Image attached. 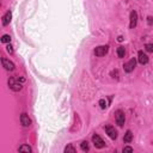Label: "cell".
I'll return each instance as SVG.
<instances>
[{"instance_id":"cell-1","label":"cell","mask_w":153,"mask_h":153,"mask_svg":"<svg viewBox=\"0 0 153 153\" xmlns=\"http://www.w3.org/2000/svg\"><path fill=\"white\" fill-rule=\"evenodd\" d=\"M115 118H116V122L120 127H122L125 125V121H126V116H125V113L122 110H117L116 114H115Z\"/></svg>"},{"instance_id":"cell-2","label":"cell","mask_w":153,"mask_h":153,"mask_svg":"<svg viewBox=\"0 0 153 153\" xmlns=\"http://www.w3.org/2000/svg\"><path fill=\"white\" fill-rule=\"evenodd\" d=\"M8 86L11 87L13 91H20V90H22V84L19 83V79L17 81L15 78H11L8 80Z\"/></svg>"},{"instance_id":"cell-3","label":"cell","mask_w":153,"mask_h":153,"mask_svg":"<svg viewBox=\"0 0 153 153\" xmlns=\"http://www.w3.org/2000/svg\"><path fill=\"white\" fill-rule=\"evenodd\" d=\"M92 142H93V145H95L97 148H103V147L105 146V142L102 140V139L99 138V135H97V134H95V135L92 136Z\"/></svg>"},{"instance_id":"cell-4","label":"cell","mask_w":153,"mask_h":153,"mask_svg":"<svg viewBox=\"0 0 153 153\" xmlns=\"http://www.w3.org/2000/svg\"><path fill=\"white\" fill-rule=\"evenodd\" d=\"M109 50V47L108 46H99L95 49V54L96 56H104Z\"/></svg>"},{"instance_id":"cell-5","label":"cell","mask_w":153,"mask_h":153,"mask_svg":"<svg viewBox=\"0 0 153 153\" xmlns=\"http://www.w3.org/2000/svg\"><path fill=\"white\" fill-rule=\"evenodd\" d=\"M135 65H136V61H135V59H130L127 64H125V71L127 73H130L132 71H134V68H135Z\"/></svg>"},{"instance_id":"cell-6","label":"cell","mask_w":153,"mask_h":153,"mask_svg":"<svg viewBox=\"0 0 153 153\" xmlns=\"http://www.w3.org/2000/svg\"><path fill=\"white\" fill-rule=\"evenodd\" d=\"M1 64H3V67H4L6 71H13V69H15V64L11 62L10 60H7L6 57H3V59H1Z\"/></svg>"},{"instance_id":"cell-7","label":"cell","mask_w":153,"mask_h":153,"mask_svg":"<svg viewBox=\"0 0 153 153\" xmlns=\"http://www.w3.org/2000/svg\"><path fill=\"white\" fill-rule=\"evenodd\" d=\"M105 132H107V134H108L111 139H116V138H117V132L115 130L114 127H111V126L107 125V126H105Z\"/></svg>"},{"instance_id":"cell-8","label":"cell","mask_w":153,"mask_h":153,"mask_svg":"<svg viewBox=\"0 0 153 153\" xmlns=\"http://www.w3.org/2000/svg\"><path fill=\"white\" fill-rule=\"evenodd\" d=\"M136 22H138V13L136 11H132L130 12V29H134L136 26Z\"/></svg>"},{"instance_id":"cell-9","label":"cell","mask_w":153,"mask_h":153,"mask_svg":"<svg viewBox=\"0 0 153 153\" xmlns=\"http://www.w3.org/2000/svg\"><path fill=\"white\" fill-rule=\"evenodd\" d=\"M20 123H22L24 127H30L31 126V120L29 118V116L26 114H22L20 115Z\"/></svg>"},{"instance_id":"cell-10","label":"cell","mask_w":153,"mask_h":153,"mask_svg":"<svg viewBox=\"0 0 153 153\" xmlns=\"http://www.w3.org/2000/svg\"><path fill=\"white\" fill-rule=\"evenodd\" d=\"M138 60H139V62L141 65H146L148 62V56L144 52H142V50H140L139 54H138Z\"/></svg>"},{"instance_id":"cell-11","label":"cell","mask_w":153,"mask_h":153,"mask_svg":"<svg viewBox=\"0 0 153 153\" xmlns=\"http://www.w3.org/2000/svg\"><path fill=\"white\" fill-rule=\"evenodd\" d=\"M11 17H12L11 11H7V12L4 15V17H3V25H4V26L8 25V23L11 22Z\"/></svg>"},{"instance_id":"cell-12","label":"cell","mask_w":153,"mask_h":153,"mask_svg":"<svg viewBox=\"0 0 153 153\" xmlns=\"http://www.w3.org/2000/svg\"><path fill=\"white\" fill-rule=\"evenodd\" d=\"M132 140H133V134H132L130 130H127V133L125 134V138H123V141L126 144H129V142H132Z\"/></svg>"},{"instance_id":"cell-13","label":"cell","mask_w":153,"mask_h":153,"mask_svg":"<svg viewBox=\"0 0 153 153\" xmlns=\"http://www.w3.org/2000/svg\"><path fill=\"white\" fill-rule=\"evenodd\" d=\"M117 55H118V57H125V55H126L125 47H118L117 48Z\"/></svg>"},{"instance_id":"cell-14","label":"cell","mask_w":153,"mask_h":153,"mask_svg":"<svg viewBox=\"0 0 153 153\" xmlns=\"http://www.w3.org/2000/svg\"><path fill=\"white\" fill-rule=\"evenodd\" d=\"M80 147H81V150L85 151V152H87V151L90 150V145H89V142H87V141H83V142H81Z\"/></svg>"},{"instance_id":"cell-15","label":"cell","mask_w":153,"mask_h":153,"mask_svg":"<svg viewBox=\"0 0 153 153\" xmlns=\"http://www.w3.org/2000/svg\"><path fill=\"white\" fill-rule=\"evenodd\" d=\"M19 151L20 152H31V147H30V146H28V145H23V146H20L19 147Z\"/></svg>"},{"instance_id":"cell-16","label":"cell","mask_w":153,"mask_h":153,"mask_svg":"<svg viewBox=\"0 0 153 153\" xmlns=\"http://www.w3.org/2000/svg\"><path fill=\"white\" fill-rule=\"evenodd\" d=\"M1 42L3 43H10L11 42V37H10V35H4L1 37Z\"/></svg>"},{"instance_id":"cell-17","label":"cell","mask_w":153,"mask_h":153,"mask_svg":"<svg viewBox=\"0 0 153 153\" xmlns=\"http://www.w3.org/2000/svg\"><path fill=\"white\" fill-rule=\"evenodd\" d=\"M65 152H66V153H69V152H71V153H75V148H74L72 145H68V146L65 148Z\"/></svg>"},{"instance_id":"cell-18","label":"cell","mask_w":153,"mask_h":153,"mask_svg":"<svg viewBox=\"0 0 153 153\" xmlns=\"http://www.w3.org/2000/svg\"><path fill=\"white\" fill-rule=\"evenodd\" d=\"M99 105H100V108L102 109H105L108 105H107V100L105 99H100L99 100Z\"/></svg>"},{"instance_id":"cell-19","label":"cell","mask_w":153,"mask_h":153,"mask_svg":"<svg viewBox=\"0 0 153 153\" xmlns=\"http://www.w3.org/2000/svg\"><path fill=\"white\" fill-rule=\"evenodd\" d=\"M145 49L147 50V52H150V53H153V44L147 43V44L145 46Z\"/></svg>"},{"instance_id":"cell-20","label":"cell","mask_w":153,"mask_h":153,"mask_svg":"<svg viewBox=\"0 0 153 153\" xmlns=\"http://www.w3.org/2000/svg\"><path fill=\"white\" fill-rule=\"evenodd\" d=\"M6 50H7L8 53H13V49H12V46H11V44H8V46L6 47Z\"/></svg>"},{"instance_id":"cell-21","label":"cell","mask_w":153,"mask_h":153,"mask_svg":"<svg viewBox=\"0 0 153 153\" xmlns=\"http://www.w3.org/2000/svg\"><path fill=\"white\" fill-rule=\"evenodd\" d=\"M123 152H133V148L129 147V146H127V147L123 148Z\"/></svg>"},{"instance_id":"cell-22","label":"cell","mask_w":153,"mask_h":153,"mask_svg":"<svg viewBox=\"0 0 153 153\" xmlns=\"http://www.w3.org/2000/svg\"><path fill=\"white\" fill-rule=\"evenodd\" d=\"M147 19H148V24H152L153 23V18L152 17H148Z\"/></svg>"}]
</instances>
